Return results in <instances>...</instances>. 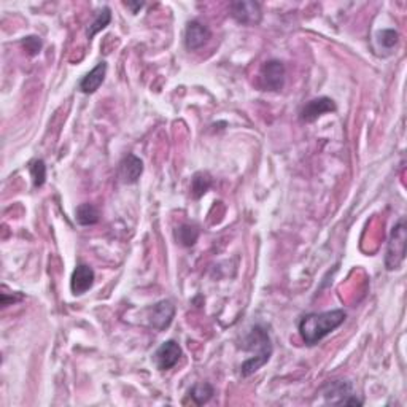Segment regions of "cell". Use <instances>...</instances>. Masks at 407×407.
<instances>
[{
    "mask_svg": "<svg viewBox=\"0 0 407 407\" xmlns=\"http://www.w3.org/2000/svg\"><path fill=\"white\" fill-rule=\"evenodd\" d=\"M347 313L342 309H334L320 313H307L299 320L298 331L306 345H317L320 341L329 336L345 322Z\"/></svg>",
    "mask_w": 407,
    "mask_h": 407,
    "instance_id": "cell-1",
    "label": "cell"
},
{
    "mask_svg": "<svg viewBox=\"0 0 407 407\" xmlns=\"http://www.w3.org/2000/svg\"><path fill=\"white\" fill-rule=\"evenodd\" d=\"M242 344H243L242 350L250 352L253 357H250L242 363L241 376L250 377L269 362L272 352H274V347H272L269 333H267V329L264 327H261V324H255V327L248 331V334L245 336Z\"/></svg>",
    "mask_w": 407,
    "mask_h": 407,
    "instance_id": "cell-2",
    "label": "cell"
},
{
    "mask_svg": "<svg viewBox=\"0 0 407 407\" xmlns=\"http://www.w3.org/2000/svg\"><path fill=\"white\" fill-rule=\"evenodd\" d=\"M406 241H407V229L406 220L401 218L399 222L393 226L392 234H390L387 253H385V267L387 271H397L403 264L406 258Z\"/></svg>",
    "mask_w": 407,
    "mask_h": 407,
    "instance_id": "cell-3",
    "label": "cell"
},
{
    "mask_svg": "<svg viewBox=\"0 0 407 407\" xmlns=\"http://www.w3.org/2000/svg\"><path fill=\"white\" fill-rule=\"evenodd\" d=\"M328 404L334 406H363V399H359L353 393V385L348 380H333L324 383L320 390Z\"/></svg>",
    "mask_w": 407,
    "mask_h": 407,
    "instance_id": "cell-4",
    "label": "cell"
},
{
    "mask_svg": "<svg viewBox=\"0 0 407 407\" xmlns=\"http://www.w3.org/2000/svg\"><path fill=\"white\" fill-rule=\"evenodd\" d=\"M285 73H287V71H285V64L282 61H266L259 72L261 88L271 92L282 91L285 85Z\"/></svg>",
    "mask_w": 407,
    "mask_h": 407,
    "instance_id": "cell-5",
    "label": "cell"
},
{
    "mask_svg": "<svg viewBox=\"0 0 407 407\" xmlns=\"http://www.w3.org/2000/svg\"><path fill=\"white\" fill-rule=\"evenodd\" d=\"M231 16L239 24L243 26H258L263 20V10L258 2H250V0H239V2L231 3Z\"/></svg>",
    "mask_w": 407,
    "mask_h": 407,
    "instance_id": "cell-6",
    "label": "cell"
},
{
    "mask_svg": "<svg viewBox=\"0 0 407 407\" xmlns=\"http://www.w3.org/2000/svg\"><path fill=\"white\" fill-rule=\"evenodd\" d=\"M176 317V306L172 301L162 299L148 309V323L156 331H164L171 327Z\"/></svg>",
    "mask_w": 407,
    "mask_h": 407,
    "instance_id": "cell-7",
    "label": "cell"
},
{
    "mask_svg": "<svg viewBox=\"0 0 407 407\" xmlns=\"http://www.w3.org/2000/svg\"><path fill=\"white\" fill-rule=\"evenodd\" d=\"M212 37L210 29H208L204 22L193 20L186 24L185 29V46L190 51H197L202 46L208 43V40Z\"/></svg>",
    "mask_w": 407,
    "mask_h": 407,
    "instance_id": "cell-8",
    "label": "cell"
},
{
    "mask_svg": "<svg viewBox=\"0 0 407 407\" xmlns=\"http://www.w3.org/2000/svg\"><path fill=\"white\" fill-rule=\"evenodd\" d=\"M182 358V347L176 341H166L155 352V364L159 371H169L176 366Z\"/></svg>",
    "mask_w": 407,
    "mask_h": 407,
    "instance_id": "cell-9",
    "label": "cell"
},
{
    "mask_svg": "<svg viewBox=\"0 0 407 407\" xmlns=\"http://www.w3.org/2000/svg\"><path fill=\"white\" fill-rule=\"evenodd\" d=\"M331 112H336V103L333 99L317 97L312 99V101H309L304 107H302L299 118L302 123H313V121H317L320 118V116Z\"/></svg>",
    "mask_w": 407,
    "mask_h": 407,
    "instance_id": "cell-10",
    "label": "cell"
},
{
    "mask_svg": "<svg viewBox=\"0 0 407 407\" xmlns=\"http://www.w3.org/2000/svg\"><path fill=\"white\" fill-rule=\"evenodd\" d=\"M143 173V161L136 155H126L118 166V178L124 185H134Z\"/></svg>",
    "mask_w": 407,
    "mask_h": 407,
    "instance_id": "cell-11",
    "label": "cell"
},
{
    "mask_svg": "<svg viewBox=\"0 0 407 407\" xmlns=\"http://www.w3.org/2000/svg\"><path fill=\"white\" fill-rule=\"evenodd\" d=\"M94 280H96V274H94V271H92V267L83 263L78 264L72 272V278H71L72 293L75 296L85 294L92 288Z\"/></svg>",
    "mask_w": 407,
    "mask_h": 407,
    "instance_id": "cell-12",
    "label": "cell"
},
{
    "mask_svg": "<svg viewBox=\"0 0 407 407\" xmlns=\"http://www.w3.org/2000/svg\"><path fill=\"white\" fill-rule=\"evenodd\" d=\"M106 75H107V62L102 61V62H99L91 72L86 73L85 77L80 80L78 90L83 92V94H94V92L102 86L103 80H106Z\"/></svg>",
    "mask_w": 407,
    "mask_h": 407,
    "instance_id": "cell-13",
    "label": "cell"
},
{
    "mask_svg": "<svg viewBox=\"0 0 407 407\" xmlns=\"http://www.w3.org/2000/svg\"><path fill=\"white\" fill-rule=\"evenodd\" d=\"M75 218H77V223L80 226H92L97 224L99 220H101V212L94 206V204H80L75 210Z\"/></svg>",
    "mask_w": 407,
    "mask_h": 407,
    "instance_id": "cell-14",
    "label": "cell"
},
{
    "mask_svg": "<svg viewBox=\"0 0 407 407\" xmlns=\"http://www.w3.org/2000/svg\"><path fill=\"white\" fill-rule=\"evenodd\" d=\"M213 180L208 172H197L191 180V196L194 199H201V197L210 190Z\"/></svg>",
    "mask_w": 407,
    "mask_h": 407,
    "instance_id": "cell-15",
    "label": "cell"
},
{
    "mask_svg": "<svg viewBox=\"0 0 407 407\" xmlns=\"http://www.w3.org/2000/svg\"><path fill=\"white\" fill-rule=\"evenodd\" d=\"M176 239L183 247H193L199 239V228L196 224H182L176 231Z\"/></svg>",
    "mask_w": 407,
    "mask_h": 407,
    "instance_id": "cell-16",
    "label": "cell"
},
{
    "mask_svg": "<svg viewBox=\"0 0 407 407\" xmlns=\"http://www.w3.org/2000/svg\"><path fill=\"white\" fill-rule=\"evenodd\" d=\"M188 394L196 406H202V404H207L208 401L212 399V397L215 394V388L208 382L197 383V385H194L190 390Z\"/></svg>",
    "mask_w": 407,
    "mask_h": 407,
    "instance_id": "cell-17",
    "label": "cell"
},
{
    "mask_svg": "<svg viewBox=\"0 0 407 407\" xmlns=\"http://www.w3.org/2000/svg\"><path fill=\"white\" fill-rule=\"evenodd\" d=\"M110 21H112V11H110V8L103 7L102 10H99L94 21L91 22L88 31H86V36H88V38L91 40L96 34L103 31V29L110 24Z\"/></svg>",
    "mask_w": 407,
    "mask_h": 407,
    "instance_id": "cell-18",
    "label": "cell"
},
{
    "mask_svg": "<svg viewBox=\"0 0 407 407\" xmlns=\"http://www.w3.org/2000/svg\"><path fill=\"white\" fill-rule=\"evenodd\" d=\"M376 42L382 50L392 51L399 43V34L394 29H383L376 34Z\"/></svg>",
    "mask_w": 407,
    "mask_h": 407,
    "instance_id": "cell-19",
    "label": "cell"
},
{
    "mask_svg": "<svg viewBox=\"0 0 407 407\" xmlns=\"http://www.w3.org/2000/svg\"><path fill=\"white\" fill-rule=\"evenodd\" d=\"M29 172H31L34 188H42L46 182V164L43 159H34L29 162Z\"/></svg>",
    "mask_w": 407,
    "mask_h": 407,
    "instance_id": "cell-20",
    "label": "cell"
},
{
    "mask_svg": "<svg viewBox=\"0 0 407 407\" xmlns=\"http://www.w3.org/2000/svg\"><path fill=\"white\" fill-rule=\"evenodd\" d=\"M21 45H22V48H24V51H27L29 56H37L43 48L42 38L37 36L24 37L21 40Z\"/></svg>",
    "mask_w": 407,
    "mask_h": 407,
    "instance_id": "cell-21",
    "label": "cell"
},
{
    "mask_svg": "<svg viewBox=\"0 0 407 407\" xmlns=\"http://www.w3.org/2000/svg\"><path fill=\"white\" fill-rule=\"evenodd\" d=\"M143 2H124V7L131 8L132 13H138V10L143 8Z\"/></svg>",
    "mask_w": 407,
    "mask_h": 407,
    "instance_id": "cell-22",
    "label": "cell"
},
{
    "mask_svg": "<svg viewBox=\"0 0 407 407\" xmlns=\"http://www.w3.org/2000/svg\"><path fill=\"white\" fill-rule=\"evenodd\" d=\"M22 299V296H18V298H11V301L13 302H16V301H21ZM2 304L7 307V304H8V301H7V293H3L2 294Z\"/></svg>",
    "mask_w": 407,
    "mask_h": 407,
    "instance_id": "cell-23",
    "label": "cell"
}]
</instances>
